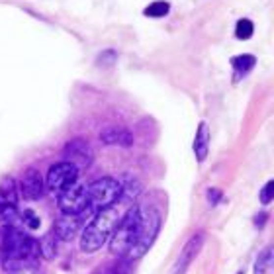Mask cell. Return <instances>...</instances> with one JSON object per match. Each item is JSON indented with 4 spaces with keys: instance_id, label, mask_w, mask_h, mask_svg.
I'll return each instance as SVG.
<instances>
[{
    "instance_id": "1",
    "label": "cell",
    "mask_w": 274,
    "mask_h": 274,
    "mask_svg": "<svg viewBox=\"0 0 274 274\" xmlns=\"http://www.w3.org/2000/svg\"><path fill=\"white\" fill-rule=\"evenodd\" d=\"M39 257L37 241L29 237L26 231L14 227H6L2 235V251H0V263L6 271H16L22 267L35 265Z\"/></svg>"
},
{
    "instance_id": "2",
    "label": "cell",
    "mask_w": 274,
    "mask_h": 274,
    "mask_svg": "<svg viewBox=\"0 0 274 274\" xmlns=\"http://www.w3.org/2000/svg\"><path fill=\"white\" fill-rule=\"evenodd\" d=\"M120 218H122V212L118 208V202L108 206V208L98 210L94 214L92 221L82 231L81 251L82 253H96V251H100L104 247V243L112 237L116 225L120 223Z\"/></svg>"
},
{
    "instance_id": "3",
    "label": "cell",
    "mask_w": 274,
    "mask_h": 274,
    "mask_svg": "<svg viewBox=\"0 0 274 274\" xmlns=\"http://www.w3.org/2000/svg\"><path fill=\"white\" fill-rule=\"evenodd\" d=\"M141 219H143V204L132 206L122 218L120 223L116 225L110 241V253L118 259H126L130 249L134 247L139 229H141Z\"/></svg>"
},
{
    "instance_id": "4",
    "label": "cell",
    "mask_w": 274,
    "mask_h": 274,
    "mask_svg": "<svg viewBox=\"0 0 274 274\" xmlns=\"http://www.w3.org/2000/svg\"><path fill=\"white\" fill-rule=\"evenodd\" d=\"M161 223H163V219H161L159 210H155L153 206H145V204H143L141 229H139V235H137L134 247L130 249L126 261L132 263V261L141 259V257L153 247V243H155V239H157V235H159V231H161Z\"/></svg>"
},
{
    "instance_id": "5",
    "label": "cell",
    "mask_w": 274,
    "mask_h": 274,
    "mask_svg": "<svg viewBox=\"0 0 274 274\" xmlns=\"http://www.w3.org/2000/svg\"><path fill=\"white\" fill-rule=\"evenodd\" d=\"M86 192H88V208H86V212H94L96 214L98 210L108 208V206H112V204H116L120 200L122 184L116 178L104 176V178H98L92 184H88Z\"/></svg>"
},
{
    "instance_id": "6",
    "label": "cell",
    "mask_w": 274,
    "mask_h": 274,
    "mask_svg": "<svg viewBox=\"0 0 274 274\" xmlns=\"http://www.w3.org/2000/svg\"><path fill=\"white\" fill-rule=\"evenodd\" d=\"M57 206L63 214H84L88 208L86 184H79V180H77L75 184H71L63 192H59Z\"/></svg>"
},
{
    "instance_id": "7",
    "label": "cell",
    "mask_w": 274,
    "mask_h": 274,
    "mask_svg": "<svg viewBox=\"0 0 274 274\" xmlns=\"http://www.w3.org/2000/svg\"><path fill=\"white\" fill-rule=\"evenodd\" d=\"M79 168L75 166V164H71V163H65V161H61V163H57V164H53L51 168H49V172H47V188L51 190V192H55V194H59V192H63L65 188H69L71 184H75L77 180H79Z\"/></svg>"
},
{
    "instance_id": "8",
    "label": "cell",
    "mask_w": 274,
    "mask_h": 274,
    "mask_svg": "<svg viewBox=\"0 0 274 274\" xmlns=\"http://www.w3.org/2000/svg\"><path fill=\"white\" fill-rule=\"evenodd\" d=\"M63 161L75 164L79 170L88 168L90 163H92V147H90V143L86 139H82V137L71 139L63 149Z\"/></svg>"
},
{
    "instance_id": "9",
    "label": "cell",
    "mask_w": 274,
    "mask_h": 274,
    "mask_svg": "<svg viewBox=\"0 0 274 274\" xmlns=\"http://www.w3.org/2000/svg\"><path fill=\"white\" fill-rule=\"evenodd\" d=\"M204 239H206V235H204L202 231L194 233V235L186 241V245L182 247L180 257L176 259V263L172 265V269H170V273L168 274H186V271H188L190 265H192V261H194V259L198 257V253L202 251V247H204Z\"/></svg>"
},
{
    "instance_id": "10",
    "label": "cell",
    "mask_w": 274,
    "mask_h": 274,
    "mask_svg": "<svg viewBox=\"0 0 274 274\" xmlns=\"http://www.w3.org/2000/svg\"><path fill=\"white\" fill-rule=\"evenodd\" d=\"M20 192L24 196V200H29V202H35L43 196L45 192V182H43V176L37 168L29 166L22 172L20 176Z\"/></svg>"
},
{
    "instance_id": "11",
    "label": "cell",
    "mask_w": 274,
    "mask_h": 274,
    "mask_svg": "<svg viewBox=\"0 0 274 274\" xmlns=\"http://www.w3.org/2000/svg\"><path fill=\"white\" fill-rule=\"evenodd\" d=\"M81 227H82V214H63L55 221L53 233L59 241L69 243L81 233Z\"/></svg>"
},
{
    "instance_id": "12",
    "label": "cell",
    "mask_w": 274,
    "mask_h": 274,
    "mask_svg": "<svg viewBox=\"0 0 274 274\" xmlns=\"http://www.w3.org/2000/svg\"><path fill=\"white\" fill-rule=\"evenodd\" d=\"M100 141L106 145H118V147H130L134 145V134L128 132L122 126H108L100 132Z\"/></svg>"
},
{
    "instance_id": "13",
    "label": "cell",
    "mask_w": 274,
    "mask_h": 274,
    "mask_svg": "<svg viewBox=\"0 0 274 274\" xmlns=\"http://www.w3.org/2000/svg\"><path fill=\"white\" fill-rule=\"evenodd\" d=\"M231 65H233V82H239L241 79H245L253 69H255V65H257V59H255V55H251V53H243V55H235L233 59H231Z\"/></svg>"
},
{
    "instance_id": "14",
    "label": "cell",
    "mask_w": 274,
    "mask_h": 274,
    "mask_svg": "<svg viewBox=\"0 0 274 274\" xmlns=\"http://www.w3.org/2000/svg\"><path fill=\"white\" fill-rule=\"evenodd\" d=\"M208 149H210V128L206 122H202L198 126V132L194 137V155L198 163H204L208 157Z\"/></svg>"
},
{
    "instance_id": "15",
    "label": "cell",
    "mask_w": 274,
    "mask_h": 274,
    "mask_svg": "<svg viewBox=\"0 0 274 274\" xmlns=\"http://www.w3.org/2000/svg\"><path fill=\"white\" fill-rule=\"evenodd\" d=\"M0 204H18V186L12 176H4L0 180Z\"/></svg>"
},
{
    "instance_id": "16",
    "label": "cell",
    "mask_w": 274,
    "mask_h": 274,
    "mask_svg": "<svg viewBox=\"0 0 274 274\" xmlns=\"http://www.w3.org/2000/svg\"><path fill=\"white\" fill-rule=\"evenodd\" d=\"M255 274H274V249L265 247L255 263Z\"/></svg>"
},
{
    "instance_id": "17",
    "label": "cell",
    "mask_w": 274,
    "mask_h": 274,
    "mask_svg": "<svg viewBox=\"0 0 274 274\" xmlns=\"http://www.w3.org/2000/svg\"><path fill=\"white\" fill-rule=\"evenodd\" d=\"M37 249H39L41 259H45V261L55 259V255H57V237H55V233H53V231L45 233V235L37 241Z\"/></svg>"
},
{
    "instance_id": "18",
    "label": "cell",
    "mask_w": 274,
    "mask_h": 274,
    "mask_svg": "<svg viewBox=\"0 0 274 274\" xmlns=\"http://www.w3.org/2000/svg\"><path fill=\"white\" fill-rule=\"evenodd\" d=\"M18 221V210L14 204H0V229L14 227Z\"/></svg>"
},
{
    "instance_id": "19",
    "label": "cell",
    "mask_w": 274,
    "mask_h": 274,
    "mask_svg": "<svg viewBox=\"0 0 274 274\" xmlns=\"http://www.w3.org/2000/svg\"><path fill=\"white\" fill-rule=\"evenodd\" d=\"M168 12H170V4H168V2H164V0L151 2V4L143 10V14H145L147 18H164Z\"/></svg>"
},
{
    "instance_id": "20",
    "label": "cell",
    "mask_w": 274,
    "mask_h": 274,
    "mask_svg": "<svg viewBox=\"0 0 274 274\" xmlns=\"http://www.w3.org/2000/svg\"><path fill=\"white\" fill-rule=\"evenodd\" d=\"M253 31H255L253 22L247 20V18L239 20L237 26H235V35H237V39H251V37H253Z\"/></svg>"
},
{
    "instance_id": "21",
    "label": "cell",
    "mask_w": 274,
    "mask_h": 274,
    "mask_svg": "<svg viewBox=\"0 0 274 274\" xmlns=\"http://www.w3.org/2000/svg\"><path fill=\"white\" fill-rule=\"evenodd\" d=\"M100 274H132V269H130V261H126V259H120V261L112 263L110 267H106L104 271H100Z\"/></svg>"
},
{
    "instance_id": "22",
    "label": "cell",
    "mask_w": 274,
    "mask_h": 274,
    "mask_svg": "<svg viewBox=\"0 0 274 274\" xmlns=\"http://www.w3.org/2000/svg\"><path fill=\"white\" fill-rule=\"evenodd\" d=\"M22 221H24V225H26L27 229H37V227H39V218H37L35 212H31V210H26V212L22 214Z\"/></svg>"
},
{
    "instance_id": "23",
    "label": "cell",
    "mask_w": 274,
    "mask_h": 274,
    "mask_svg": "<svg viewBox=\"0 0 274 274\" xmlns=\"http://www.w3.org/2000/svg\"><path fill=\"white\" fill-rule=\"evenodd\" d=\"M261 202L265 204V206H269L271 202L274 200V180H269L267 184H265V188L261 190Z\"/></svg>"
},
{
    "instance_id": "24",
    "label": "cell",
    "mask_w": 274,
    "mask_h": 274,
    "mask_svg": "<svg viewBox=\"0 0 274 274\" xmlns=\"http://www.w3.org/2000/svg\"><path fill=\"white\" fill-rule=\"evenodd\" d=\"M100 61V65H114L116 63V53L114 51H104V53H100V57H98Z\"/></svg>"
},
{
    "instance_id": "25",
    "label": "cell",
    "mask_w": 274,
    "mask_h": 274,
    "mask_svg": "<svg viewBox=\"0 0 274 274\" xmlns=\"http://www.w3.org/2000/svg\"><path fill=\"white\" fill-rule=\"evenodd\" d=\"M221 198H223L221 190H218V188H210V190H208V200H210V204H218Z\"/></svg>"
},
{
    "instance_id": "26",
    "label": "cell",
    "mask_w": 274,
    "mask_h": 274,
    "mask_svg": "<svg viewBox=\"0 0 274 274\" xmlns=\"http://www.w3.org/2000/svg\"><path fill=\"white\" fill-rule=\"evenodd\" d=\"M10 274H39V271H37V267H35V265H29V267L16 269V271H12Z\"/></svg>"
},
{
    "instance_id": "27",
    "label": "cell",
    "mask_w": 274,
    "mask_h": 274,
    "mask_svg": "<svg viewBox=\"0 0 274 274\" xmlns=\"http://www.w3.org/2000/svg\"><path fill=\"white\" fill-rule=\"evenodd\" d=\"M267 218H269V216H267V214H265V212H263V214H259V216H257V218H255V223H257V225H261V227H263V225H265V221H267Z\"/></svg>"
},
{
    "instance_id": "28",
    "label": "cell",
    "mask_w": 274,
    "mask_h": 274,
    "mask_svg": "<svg viewBox=\"0 0 274 274\" xmlns=\"http://www.w3.org/2000/svg\"><path fill=\"white\" fill-rule=\"evenodd\" d=\"M237 274H243V273H237Z\"/></svg>"
}]
</instances>
